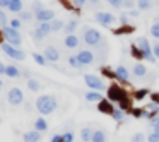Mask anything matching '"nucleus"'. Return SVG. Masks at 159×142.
<instances>
[{
    "instance_id": "obj_1",
    "label": "nucleus",
    "mask_w": 159,
    "mask_h": 142,
    "mask_svg": "<svg viewBox=\"0 0 159 142\" xmlns=\"http://www.w3.org/2000/svg\"><path fill=\"white\" fill-rule=\"evenodd\" d=\"M36 110L41 115H50L57 110V99L55 96H50V94H43L36 99Z\"/></svg>"
},
{
    "instance_id": "obj_2",
    "label": "nucleus",
    "mask_w": 159,
    "mask_h": 142,
    "mask_svg": "<svg viewBox=\"0 0 159 142\" xmlns=\"http://www.w3.org/2000/svg\"><path fill=\"white\" fill-rule=\"evenodd\" d=\"M2 34H4V38L7 39V43H11V45L17 46V48L22 45V38H21V34H19V29H14L12 26H5V28L2 29Z\"/></svg>"
},
{
    "instance_id": "obj_3",
    "label": "nucleus",
    "mask_w": 159,
    "mask_h": 142,
    "mask_svg": "<svg viewBox=\"0 0 159 142\" xmlns=\"http://www.w3.org/2000/svg\"><path fill=\"white\" fill-rule=\"evenodd\" d=\"M84 41L89 46H98L103 41V36H101V33L94 28H84Z\"/></svg>"
},
{
    "instance_id": "obj_4",
    "label": "nucleus",
    "mask_w": 159,
    "mask_h": 142,
    "mask_svg": "<svg viewBox=\"0 0 159 142\" xmlns=\"http://www.w3.org/2000/svg\"><path fill=\"white\" fill-rule=\"evenodd\" d=\"M0 50H2L7 57H11V58H14V60H24L26 58V53L22 52V50H19L17 46L11 45V43H2V45H0Z\"/></svg>"
},
{
    "instance_id": "obj_5",
    "label": "nucleus",
    "mask_w": 159,
    "mask_h": 142,
    "mask_svg": "<svg viewBox=\"0 0 159 142\" xmlns=\"http://www.w3.org/2000/svg\"><path fill=\"white\" fill-rule=\"evenodd\" d=\"M137 46L140 48V52H142V55H144V58L145 60H149V62H156V55H154V52H152V46H151V43H149V39L147 38H139L137 39Z\"/></svg>"
},
{
    "instance_id": "obj_6",
    "label": "nucleus",
    "mask_w": 159,
    "mask_h": 142,
    "mask_svg": "<svg viewBox=\"0 0 159 142\" xmlns=\"http://www.w3.org/2000/svg\"><path fill=\"white\" fill-rule=\"evenodd\" d=\"M84 80H86L87 87H91L93 91H104L106 89V86H104V80L99 79V77L93 76V74H89V76H84Z\"/></svg>"
},
{
    "instance_id": "obj_7",
    "label": "nucleus",
    "mask_w": 159,
    "mask_h": 142,
    "mask_svg": "<svg viewBox=\"0 0 159 142\" xmlns=\"http://www.w3.org/2000/svg\"><path fill=\"white\" fill-rule=\"evenodd\" d=\"M7 101L12 106H19V104L24 101V94H22V91L19 89V87H11L9 93H7Z\"/></svg>"
},
{
    "instance_id": "obj_8",
    "label": "nucleus",
    "mask_w": 159,
    "mask_h": 142,
    "mask_svg": "<svg viewBox=\"0 0 159 142\" xmlns=\"http://www.w3.org/2000/svg\"><path fill=\"white\" fill-rule=\"evenodd\" d=\"M108 96H110L111 101H118V103L127 99V94H125L123 89H120V86H111L108 89Z\"/></svg>"
},
{
    "instance_id": "obj_9",
    "label": "nucleus",
    "mask_w": 159,
    "mask_h": 142,
    "mask_svg": "<svg viewBox=\"0 0 159 142\" xmlns=\"http://www.w3.org/2000/svg\"><path fill=\"white\" fill-rule=\"evenodd\" d=\"M94 19H96V22L101 26H111L116 21V17H115L113 14H110V12H98V14L94 16Z\"/></svg>"
},
{
    "instance_id": "obj_10",
    "label": "nucleus",
    "mask_w": 159,
    "mask_h": 142,
    "mask_svg": "<svg viewBox=\"0 0 159 142\" xmlns=\"http://www.w3.org/2000/svg\"><path fill=\"white\" fill-rule=\"evenodd\" d=\"M77 58H79V62L84 65H91V63L94 62V53L91 52V50H80L79 53H77Z\"/></svg>"
},
{
    "instance_id": "obj_11",
    "label": "nucleus",
    "mask_w": 159,
    "mask_h": 142,
    "mask_svg": "<svg viewBox=\"0 0 159 142\" xmlns=\"http://www.w3.org/2000/svg\"><path fill=\"white\" fill-rule=\"evenodd\" d=\"M36 16V21L38 22H52L53 19H55V12L53 11H50V9H43L41 12H38V14H34Z\"/></svg>"
},
{
    "instance_id": "obj_12",
    "label": "nucleus",
    "mask_w": 159,
    "mask_h": 142,
    "mask_svg": "<svg viewBox=\"0 0 159 142\" xmlns=\"http://www.w3.org/2000/svg\"><path fill=\"white\" fill-rule=\"evenodd\" d=\"M43 55H45V58L48 60V62H57V60L60 58V53H58V50H57L55 46H46L45 52H43Z\"/></svg>"
},
{
    "instance_id": "obj_13",
    "label": "nucleus",
    "mask_w": 159,
    "mask_h": 142,
    "mask_svg": "<svg viewBox=\"0 0 159 142\" xmlns=\"http://www.w3.org/2000/svg\"><path fill=\"white\" fill-rule=\"evenodd\" d=\"M115 77H116L118 80H121V82H127V80L130 79V72L127 70V67L118 65L116 69H115Z\"/></svg>"
},
{
    "instance_id": "obj_14",
    "label": "nucleus",
    "mask_w": 159,
    "mask_h": 142,
    "mask_svg": "<svg viewBox=\"0 0 159 142\" xmlns=\"http://www.w3.org/2000/svg\"><path fill=\"white\" fill-rule=\"evenodd\" d=\"M22 139H24V142H39L41 140V132L33 128V130L26 132V134L22 135Z\"/></svg>"
},
{
    "instance_id": "obj_15",
    "label": "nucleus",
    "mask_w": 159,
    "mask_h": 142,
    "mask_svg": "<svg viewBox=\"0 0 159 142\" xmlns=\"http://www.w3.org/2000/svg\"><path fill=\"white\" fill-rule=\"evenodd\" d=\"M63 45H65L69 50L77 48V46H79V38H77L75 34H67L65 39H63Z\"/></svg>"
},
{
    "instance_id": "obj_16",
    "label": "nucleus",
    "mask_w": 159,
    "mask_h": 142,
    "mask_svg": "<svg viewBox=\"0 0 159 142\" xmlns=\"http://www.w3.org/2000/svg\"><path fill=\"white\" fill-rule=\"evenodd\" d=\"M86 99L91 101V103H101L104 98L99 91H89V93H86Z\"/></svg>"
},
{
    "instance_id": "obj_17",
    "label": "nucleus",
    "mask_w": 159,
    "mask_h": 142,
    "mask_svg": "<svg viewBox=\"0 0 159 142\" xmlns=\"http://www.w3.org/2000/svg\"><path fill=\"white\" fill-rule=\"evenodd\" d=\"M5 76L11 77V79H17V77L22 76V72L17 69L16 65H7V70H5Z\"/></svg>"
},
{
    "instance_id": "obj_18",
    "label": "nucleus",
    "mask_w": 159,
    "mask_h": 142,
    "mask_svg": "<svg viewBox=\"0 0 159 142\" xmlns=\"http://www.w3.org/2000/svg\"><path fill=\"white\" fill-rule=\"evenodd\" d=\"M22 0H12L11 2V5L7 7V11L9 12H14V14H19V12H22Z\"/></svg>"
},
{
    "instance_id": "obj_19",
    "label": "nucleus",
    "mask_w": 159,
    "mask_h": 142,
    "mask_svg": "<svg viewBox=\"0 0 159 142\" xmlns=\"http://www.w3.org/2000/svg\"><path fill=\"white\" fill-rule=\"evenodd\" d=\"M93 134H94V130L91 127H84L82 130H80V139H82V142H91L93 140Z\"/></svg>"
},
{
    "instance_id": "obj_20",
    "label": "nucleus",
    "mask_w": 159,
    "mask_h": 142,
    "mask_svg": "<svg viewBox=\"0 0 159 142\" xmlns=\"http://www.w3.org/2000/svg\"><path fill=\"white\" fill-rule=\"evenodd\" d=\"M34 130L41 132V134L48 130V123H46L45 118H36V120H34Z\"/></svg>"
},
{
    "instance_id": "obj_21",
    "label": "nucleus",
    "mask_w": 159,
    "mask_h": 142,
    "mask_svg": "<svg viewBox=\"0 0 159 142\" xmlns=\"http://www.w3.org/2000/svg\"><path fill=\"white\" fill-rule=\"evenodd\" d=\"M132 70H134V76H135V77H139V79H142V77H144L145 74H147V69H145V67L142 65V63H135Z\"/></svg>"
},
{
    "instance_id": "obj_22",
    "label": "nucleus",
    "mask_w": 159,
    "mask_h": 142,
    "mask_svg": "<svg viewBox=\"0 0 159 142\" xmlns=\"http://www.w3.org/2000/svg\"><path fill=\"white\" fill-rule=\"evenodd\" d=\"M91 142H106V132L101 130V128L94 130V134H93V140H91Z\"/></svg>"
},
{
    "instance_id": "obj_23",
    "label": "nucleus",
    "mask_w": 159,
    "mask_h": 142,
    "mask_svg": "<svg viewBox=\"0 0 159 142\" xmlns=\"http://www.w3.org/2000/svg\"><path fill=\"white\" fill-rule=\"evenodd\" d=\"M77 26H79V22H77L75 19H70V21L65 24V28H63V29H65L67 34H74V31L77 29Z\"/></svg>"
},
{
    "instance_id": "obj_24",
    "label": "nucleus",
    "mask_w": 159,
    "mask_h": 142,
    "mask_svg": "<svg viewBox=\"0 0 159 142\" xmlns=\"http://www.w3.org/2000/svg\"><path fill=\"white\" fill-rule=\"evenodd\" d=\"M28 89L33 91V93H38V91L41 89V84H39L36 79H28Z\"/></svg>"
},
{
    "instance_id": "obj_25",
    "label": "nucleus",
    "mask_w": 159,
    "mask_h": 142,
    "mask_svg": "<svg viewBox=\"0 0 159 142\" xmlns=\"http://www.w3.org/2000/svg\"><path fill=\"white\" fill-rule=\"evenodd\" d=\"M38 29L43 33V34H50V33H53L52 31V22H39V26H38Z\"/></svg>"
},
{
    "instance_id": "obj_26",
    "label": "nucleus",
    "mask_w": 159,
    "mask_h": 142,
    "mask_svg": "<svg viewBox=\"0 0 159 142\" xmlns=\"http://www.w3.org/2000/svg\"><path fill=\"white\" fill-rule=\"evenodd\" d=\"M137 7H139V11H149L152 7V4H151V0H137Z\"/></svg>"
},
{
    "instance_id": "obj_27",
    "label": "nucleus",
    "mask_w": 159,
    "mask_h": 142,
    "mask_svg": "<svg viewBox=\"0 0 159 142\" xmlns=\"http://www.w3.org/2000/svg\"><path fill=\"white\" fill-rule=\"evenodd\" d=\"M111 117H113L116 121H123V120H125V113L120 110V108H115L113 113H111Z\"/></svg>"
},
{
    "instance_id": "obj_28",
    "label": "nucleus",
    "mask_w": 159,
    "mask_h": 142,
    "mask_svg": "<svg viewBox=\"0 0 159 142\" xmlns=\"http://www.w3.org/2000/svg\"><path fill=\"white\" fill-rule=\"evenodd\" d=\"M33 58H34V62L38 63V65H41V67H45L46 62H48V60L45 58V55H39V53H33Z\"/></svg>"
},
{
    "instance_id": "obj_29",
    "label": "nucleus",
    "mask_w": 159,
    "mask_h": 142,
    "mask_svg": "<svg viewBox=\"0 0 159 142\" xmlns=\"http://www.w3.org/2000/svg\"><path fill=\"white\" fill-rule=\"evenodd\" d=\"M69 63H70V67H74V69H80V67H82V63L79 62L77 55H70L69 57Z\"/></svg>"
},
{
    "instance_id": "obj_30",
    "label": "nucleus",
    "mask_w": 159,
    "mask_h": 142,
    "mask_svg": "<svg viewBox=\"0 0 159 142\" xmlns=\"http://www.w3.org/2000/svg\"><path fill=\"white\" fill-rule=\"evenodd\" d=\"M43 2H39V0H34V2H33L31 4V11L34 12V14H38V12H41L43 11Z\"/></svg>"
},
{
    "instance_id": "obj_31",
    "label": "nucleus",
    "mask_w": 159,
    "mask_h": 142,
    "mask_svg": "<svg viewBox=\"0 0 159 142\" xmlns=\"http://www.w3.org/2000/svg\"><path fill=\"white\" fill-rule=\"evenodd\" d=\"M65 28V24H63L60 19H53L52 21V31H60V29Z\"/></svg>"
},
{
    "instance_id": "obj_32",
    "label": "nucleus",
    "mask_w": 159,
    "mask_h": 142,
    "mask_svg": "<svg viewBox=\"0 0 159 142\" xmlns=\"http://www.w3.org/2000/svg\"><path fill=\"white\" fill-rule=\"evenodd\" d=\"M99 110H101V111H106V113H110V115L113 113V108H111L110 103H108V101H104V99L99 103Z\"/></svg>"
},
{
    "instance_id": "obj_33",
    "label": "nucleus",
    "mask_w": 159,
    "mask_h": 142,
    "mask_svg": "<svg viewBox=\"0 0 159 142\" xmlns=\"http://www.w3.org/2000/svg\"><path fill=\"white\" fill-rule=\"evenodd\" d=\"M151 34L154 36V38H159V19H156L154 24L151 26Z\"/></svg>"
},
{
    "instance_id": "obj_34",
    "label": "nucleus",
    "mask_w": 159,
    "mask_h": 142,
    "mask_svg": "<svg viewBox=\"0 0 159 142\" xmlns=\"http://www.w3.org/2000/svg\"><path fill=\"white\" fill-rule=\"evenodd\" d=\"M144 140H147V139H145V135L142 132H137V134L132 135V142H144Z\"/></svg>"
},
{
    "instance_id": "obj_35",
    "label": "nucleus",
    "mask_w": 159,
    "mask_h": 142,
    "mask_svg": "<svg viewBox=\"0 0 159 142\" xmlns=\"http://www.w3.org/2000/svg\"><path fill=\"white\" fill-rule=\"evenodd\" d=\"M7 22H9V17L5 16V12L0 9V26H4V28H5V26H9Z\"/></svg>"
},
{
    "instance_id": "obj_36",
    "label": "nucleus",
    "mask_w": 159,
    "mask_h": 142,
    "mask_svg": "<svg viewBox=\"0 0 159 142\" xmlns=\"http://www.w3.org/2000/svg\"><path fill=\"white\" fill-rule=\"evenodd\" d=\"M19 19H21V21H31L33 14H31V12H24V11H22V12H19Z\"/></svg>"
},
{
    "instance_id": "obj_37",
    "label": "nucleus",
    "mask_w": 159,
    "mask_h": 142,
    "mask_svg": "<svg viewBox=\"0 0 159 142\" xmlns=\"http://www.w3.org/2000/svg\"><path fill=\"white\" fill-rule=\"evenodd\" d=\"M31 36H33L34 39H38V41H39V39H43V38H46V36L43 34V33L39 31V29H34V31H31Z\"/></svg>"
},
{
    "instance_id": "obj_38",
    "label": "nucleus",
    "mask_w": 159,
    "mask_h": 142,
    "mask_svg": "<svg viewBox=\"0 0 159 142\" xmlns=\"http://www.w3.org/2000/svg\"><path fill=\"white\" fill-rule=\"evenodd\" d=\"M106 2L111 5V7H115V9H118V7L123 5V0H106Z\"/></svg>"
},
{
    "instance_id": "obj_39",
    "label": "nucleus",
    "mask_w": 159,
    "mask_h": 142,
    "mask_svg": "<svg viewBox=\"0 0 159 142\" xmlns=\"http://www.w3.org/2000/svg\"><path fill=\"white\" fill-rule=\"evenodd\" d=\"M63 137V142H74V134L72 132H65V134H62Z\"/></svg>"
},
{
    "instance_id": "obj_40",
    "label": "nucleus",
    "mask_w": 159,
    "mask_h": 142,
    "mask_svg": "<svg viewBox=\"0 0 159 142\" xmlns=\"http://www.w3.org/2000/svg\"><path fill=\"white\" fill-rule=\"evenodd\" d=\"M21 24H22V21H21V19H12V21H11V24H9V26H12L14 29H21Z\"/></svg>"
},
{
    "instance_id": "obj_41",
    "label": "nucleus",
    "mask_w": 159,
    "mask_h": 142,
    "mask_svg": "<svg viewBox=\"0 0 159 142\" xmlns=\"http://www.w3.org/2000/svg\"><path fill=\"white\" fill-rule=\"evenodd\" d=\"M147 142H159V134H156V132H152V134L147 137Z\"/></svg>"
},
{
    "instance_id": "obj_42",
    "label": "nucleus",
    "mask_w": 159,
    "mask_h": 142,
    "mask_svg": "<svg viewBox=\"0 0 159 142\" xmlns=\"http://www.w3.org/2000/svg\"><path fill=\"white\" fill-rule=\"evenodd\" d=\"M12 0H0V9H7Z\"/></svg>"
},
{
    "instance_id": "obj_43",
    "label": "nucleus",
    "mask_w": 159,
    "mask_h": 142,
    "mask_svg": "<svg viewBox=\"0 0 159 142\" xmlns=\"http://www.w3.org/2000/svg\"><path fill=\"white\" fill-rule=\"evenodd\" d=\"M152 52H154L156 58H159V43H154V45H152Z\"/></svg>"
},
{
    "instance_id": "obj_44",
    "label": "nucleus",
    "mask_w": 159,
    "mask_h": 142,
    "mask_svg": "<svg viewBox=\"0 0 159 142\" xmlns=\"http://www.w3.org/2000/svg\"><path fill=\"white\" fill-rule=\"evenodd\" d=\"M72 2H74V5H75V7H82L87 0H72Z\"/></svg>"
},
{
    "instance_id": "obj_45",
    "label": "nucleus",
    "mask_w": 159,
    "mask_h": 142,
    "mask_svg": "<svg viewBox=\"0 0 159 142\" xmlns=\"http://www.w3.org/2000/svg\"><path fill=\"white\" fill-rule=\"evenodd\" d=\"M52 142H63V137L57 134V135H53V137H52Z\"/></svg>"
},
{
    "instance_id": "obj_46",
    "label": "nucleus",
    "mask_w": 159,
    "mask_h": 142,
    "mask_svg": "<svg viewBox=\"0 0 159 142\" xmlns=\"http://www.w3.org/2000/svg\"><path fill=\"white\" fill-rule=\"evenodd\" d=\"M123 7L132 9V7H134V2H132V0H123Z\"/></svg>"
},
{
    "instance_id": "obj_47",
    "label": "nucleus",
    "mask_w": 159,
    "mask_h": 142,
    "mask_svg": "<svg viewBox=\"0 0 159 142\" xmlns=\"http://www.w3.org/2000/svg\"><path fill=\"white\" fill-rule=\"evenodd\" d=\"M145 96V91L142 89V91H137V93H135V98H137V99H142V98Z\"/></svg>"
},
{
    "instance_id": "obj_48",
    "label": "nucleus",
    "mask_w": 159,
    "mask_h": 142,
    "mask_svg": "<svg viewBox=\"0 0 159 142\" xmlns=\"http://www.w3.org/2000/svg\"><path fill=\"white\" fill-rule=\"evenodd\" d=\"M5 70H7V65L0 62V76H5Z\"/></svg>"
},
{
    "instance_id": "obj_49",
    "label": "nucleus",
    "mask_w": 159,
    "mask_h": 142,
    "mask_svg": "<svg viewBox=\"0 0 159 142\" xmlns=\"http://www.w3.org/2000/svg\"><path fill=\"white\" fill-rule=\"evenodd\" d=\"M130 16H132V17H137V16H139V11H130Z\"/></svg>"
},
{
    "instance_id": "obj_50",
    "label": "nucleus",
    "mask_w": 159,
    "mask_h": 142,
    "mask_svg": "<svg viewBox=\"0 0 159 142\" xmlns=\"http://www.w3.org/2000/svg\"><path fill=\"white\" fill-rule=\"evenodd\" d=\"M152 130H154L156 134H159V123H157V125H154V127H152Z\"/></svg>"
},
{
    "instance_id": "obj_51",
    "label": "nucleus",
    "mask_w": 159,
    "mask_h": 142,
    "mask_svg": "<svg viewBox=\"0 0 159 142\" xmlns=\"http://www.w3.org/2000/svg\"><path fill=\"white\" fill-rule=\"evenodd\" d=\"M121 17V22H123V24H127V16H120Z\"/></svg>"
},
{
    "instance_id": "obj_52",
    "label": "nucleus",
    "mask_w": 159,
    "mask_h": 142,
    "mask_svg": "<svg viewBox=\"0 0 159 142\" xmlns=\"http://www.w3.org/2000/svg\"><path fill=\"white\" fill-rule=\"evenodd\" d=\"M91 2V5H96V4H99V0H89Z\"/></svg>"
},
{
    "instance_id": "obj_53",
    "label": "nucleus",
    "mask_w": 159,
    "mask_h": 142,
    "mask_svg": "<svg viewBox=\"0 0 159 142\" xmlns=\"http://www.w3.org/2000/svg\"><path fill=\"white\" fill-rule=\"evenodd\" d=\"M2 86H4V82H2V80H0V91H2Z\"/></svg>"
},
{
    "instance_id": "obj_54",
    "label": "nucleus",
    "mask_w": 159,
    "mask_h": 142,
    "mask_svg": "<svg viewBox=\"0 0 159 142\" xmlns=\"http://www.w3.org/2000/svg\"><path fill=\"white\" fill-rule=\"evenodd\" d=\"M0 121H2V118H0Z\"/></svg>"
}]
</instances>
